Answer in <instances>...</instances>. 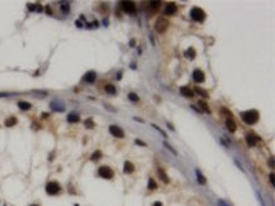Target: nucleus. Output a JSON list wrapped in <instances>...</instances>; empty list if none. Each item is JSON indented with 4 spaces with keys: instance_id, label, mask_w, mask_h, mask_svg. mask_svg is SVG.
I'll return each instance as SVG.
<instances>
[{
    "instance_id": "45",
    "label": "nucleus",
    "mask_w": 275,
    "mask_h": 206,
    "mask_svg": "<svg viewBox=\"0 0 275 206\" xmlns=\"http://www.w3.org/2000/svg\"><path fill=\"white\" fill-rule=\"evenodd\" d=\"M31 206H39V205H31Z\"/></svg>"
},
{
    "instance_id": "14",
    "label": "nucleus",
    "mask_w": 275,
    "mask_h": 206,
    "mask_svg": "<svg viewBox=\"0 0 275 206\" xmlns=\"http://www.w3.org/2000/svg\"><path fill=\"white\" fill-rule=\"evenodd\" d=\"M157 176L161 178V181L164 182V183H169V182H170V179H169V176L166 175L165 171H164L162 168H157Z\"/></svg>"
},
{
    "instance_id": "9",
    "label": "nucleus",
    "mask_w": 275,
    "mask_h": 206,
    "mask_svg": "<svg viewBox=\"0 0 275 206\" xmlns=\"http://www.w3.org/2000/svg\"><path fill=\"white\" fill-rule=\"evenodd\" d=\"M83 80L87 82V84H93V82H95V80H96V73L94 71H87L85 75H84Z\"/></svg>"
},
{
    "instance_id": "31",
    "label": "nucleus",
    "mask_w": 275,
    "mask_h": 206,
    "mask_svg": "<svg viewBox=\"0 0 275 206\" xmlns=\"http://www.w3.org/2000/svg\"><path fill=\"white\" fill-rule=\"evenodd\" d=\"M152 128H155V129H156V130H157V132H159V133H160V134H161V135H162V137H164V138H168V137H166V133H165V132H164V130H162V129H161V128H160V126H157L156 124H152Z\"/></svg>"
},
{
    "instance_id": "27",
    "label": "nucleus",
    "mask_w": 275,
    "mask_h": 206,
    "mask_svg": "<svg viewBox=\"0 0 275 206\" xmlns=\"http://www.w3.org/2000/svg\"><path fill=\"white\" fill-rule=\"evenodd\" d=\"M128 99H129L131 101H133V102H137V101L140 100L138 95H137V94H134V92H129V94H128Z\"/></svg>"
},
{
    "instance_id": "7",
    "label": "nucleus",
    "mask_w": 275,
    "mask_h": 206,
    "mask_svg": "<svg viewBox=\"0 0 275 206\" xmlns=\"http://www.w3.org/2000/svg\"><path fill=\"white\" fill-rule=\"evenodd\" d=\"M109 133L115 138H124V132L121 126L118 125H110L109 126Z\"/></svg>"
},
{
    "instance_id": "38",
    "label": "nucleus",
    "mask_w": 275,
    "mask_h": 206,
    "mask_svg": "<svg viewBox=\"0 0 275 206\" xmlns=\"http://www.w3.org/2000/svg\"><path fill=\"white\" fill-rule=\"evenodd\" d=\"M134 45H136V41H134V39H131L129 46H131V47H134Z\"/></svg>"
},
{
    "instance_id": "17",
    "label": "nucleus",
    "mask_w": 275,
    "mask_h": 206,
    "mask_svg": "<svg viewBox=\"0 0 275 206\" xmlns=\"http://www.w3.org/2000/svg\"><path fill=\"white\" fill-rule=\"evenodd\" d=\"M18 123V120H17V118L15 116H10V118H8L7 120H5V126H8V128H10V126H14Z\"/></svg>"
},
{
    "instance_id": "8",
    "label": "nucleus",
    "mask_w": 275,
    "mask_h": 206,
    "mask_svg": "<svg viewBox=\"0 0 275 206\" xmlns=\"http://www.w3.org/2000/svg\"><path fill=\"white\" fill-rule=\"evenodd\" d=\"M193 80H194L195 82H198V84H200V82H204V80H206V75H204V72L202 71V70H194V72H193Z\"/></svg>"
},
{
    "instance_id": "34",
    "label": "nucleus",
    "mask_w": 275,
    "mask_h": 206,
    "mask_svg": "<svg viewBox=\"0 0 275 206\" xmlns=\"http://www.w3.org/2000/svg\"><path fill=\"white\" fill-rule=\"evenodd\" d=\"M28 9L31 10V11H33V10H36V5H32V4H29L28 5Z\"/></svg>"
},
{
    "instance_id": "19",
    "label": "nucleus",
    "mask_w": 275,
    "mask_h": 206,
    "mask_svg": "<svg viewBox=\"0 0 275 206\" xmlns=\"http://www.w3.org/2000/svg\"><path fill=\"white\" fill-rule=\"evenodd\" d=\"M195 92H197L198 95H200L203 99H209V94L207 92L206 90H203V89H202V87H198V86L195 87Z\"/></svg>"
},
{
    "instance_id": "26",
    "label": "nucleus",
    "mask_w": 275,
    "mask_h": 206,
    "mask_svg": "<svg viewBox=\"0 0 275 206\" xmlns=\"http://www.w3.org/2000/svg\"><path fill=\"white\" fill-rule=\"evenodd\" d=\"M61 10H62V13H65V14H67L70 11V4L69 3H62L61 4Z\"/></svg>"
},
{
    "instance_id": "10",
    "label": "nucleus",
    "mask_w": 275,
    "mask_h": 206,
    "mask_svg": "<svg viewBox=\"0 0 275 206\" xmlns=\"http://www.w3.org/2000/svg\"><path fill=\"white\" fill-rule=\"evenodd\" d=\"M176 11H178L176 4H174V3H169V4L166 5V8H165V14H166V15H174Z\"/></svg>"
},
{
    "instance_id": "29",
    "label": "nucleus",
    "mask_w": 275,
    "mask_h": 206,
    "mask_svg": "<svg viewBox=\"0 0 275 206\" xmlns=\"http://www.w3.org/2000/svg\"><path fill=\"white\" fill-rule=\"evenodd\" d=\"M100 157H101V152L100 151H95L91 154V161H98V159H100Z\"/></svg>"
},
{
    "instance_id": "37",
    "label": "nucleus",
    "mask_w": 275,
    "mask_h": 206,
    "mask_svg": "<svg viewBox=\"0 0 275 206\" xmlns=\"http://www.w3.org/2000/svg\"><path fill=\"white\" fill-rule=\"evenodd\" d=\"M190 108H193V110H195V111H198V113H202V110H200V109H198V108H195V106H194V105H192V106H190Z\"/></svg>"
},
{
    "instance_id": "33",
    "label": "nucleus",
    "mask_w": 275,
    "mask_h": 206,
    "mask_svg": "<svg viewBox=\"0 0 275 206\" xmlns=\"http://www.w3.org/2000/svg\"><path fill=\"white\" fill-rule=\"evenodd\" d=\"M134 142H136V144H138V146H142V147H146V143H145V142H142V140H141V139H136V140H134Z\"/></svg>"
},
{
    "instance_id": "42",
    "label": "nucleus",
    "mask_w": 275,
    "mask_h": 206,
    "mask_svg": "<svg viewBox=\"0 0 275 206\" xmlns=\"http://www.w3.org/2000/svg\"><path fill=\"white\" fill-rule=\"evenodd\" d=\"M270 166H271V167H274V161H273V158H270Z\"/></svg>"
},
{
    "instance_id": "22",
    "label": "nucleus",
    "mask_w": 275,
    "mask_h": 206,
    "mask_svg": "<svg viewBox=\"0 0 275 206\" xmlns=\"http://www.w3.org/2000/svg\"><path fill=\"white\" fill-rule=\"evenodd\" d=\"M18 106L22 109V110H29V109L32 108V105L29 104L28 101H19V102H18Z\"/></svg>"
},
{
    "instance_id": "35",
    "label": "nucleus",
    "mask_w": 275,
    "mask_h": 206,
    "mask_svg": "<svg viewBox=\"0 0 275 206\" xmlns=\"http://www.w3.org/2000/svg\"><path fill=\"white\" fill-rule=\"evenodd\" d=\"M270 182H271L273 186H275V183H274V173H270Z\"/></svg>"
},
{
    "instance_id": "41",
    "label": "nucleus",
    "mask_w": 275,
    "mask_h": 206,
    "mask_svg": "<svg viewBox=\"0 0 275 206\" xmlns=\"http://www.w3.org/2000/svg\"><path fill=\"white\" fill-rule=\"evenodd\" d=\"M131 68H132V70H136V68H137V67H136V63H132V64H131Z\"/></svg>"
},
{
    "instance_id": "3",
    "label": "nucleus",
    "mask_w": 275,
    "mask_h": 206,
    "mask_svg": "<svg viewBox=\"0 0 275 206\" xmlns=\"http://www.w3.org/2000/svg\"><path fill=\"white\" fill-rule=\"evenodd\" d=\"M60 191H61V186L56 181H51L46 185V192H47L48 195H52V196L57 195V193H60Z\"/></svg>"
},
{
    "instance_id": "11",
    "label": "nucleus",
    "mask_w": 275,
    "mask_h": 206,
    "mask_svg": "<svg viewBox=\"0 0 275 206\" xmlns=\"http://www.w3.org/2000/svg\"><path fill=\"white\" fill-rule=\"evenodd\" d=\"M226 126H227V129L231 132V133H235V132H236V128H237V125H236V123H235V120H233V118L226 119Z\"/></svg>"
},
{
    "instance_id": "32",
    "label": "nucleus",
    "mask_w": 275,
    "mask_h": 206,
    "mask_svg": "<svg viewBox=\"0 0 275 206\" xmlns=\"http://www.w3.org/2000/svg\"><path fill=\"white\" fill-rule=\"evenodd\" d=\"M160 4H161V3H160V1H151V3H150V5H151L152 8H155V9H156V8H157V9H159Z\"/></svg>"
},
{
    "instance_id": "28",
    "label": "nucleus",
    "mask_w": 275,
    "mask_h": 206,
    "mask_svg": "<svg viewBox=\"0 0 275 206\" xmlns=\"http://www.w3.org/2000/svg\"><path fill=\"white\" fill-rule=\"evenodd\" d=\"M148 188H150V190H156V188H157V183L155 182L154 178L148 179Z\"/></svg>"
},
{
    "instance_id": "36",
    "label": "nucleus",
    "mask_w": 275,
    "mask_h": 206,
    "mask_svg": "<svg viewBox=\"0 0 275 206\" xmlns=\"http://www.w3.org/2000/svg\"><path fill=\"white\" fill-rule=\"evenodd\" d=\"M166 125L169 126V129H170V130H175V128L172 126V124H170V123H166Z\"/></svg>"
},
{
    "instance_id": "5",
    "label": "nucleus",
    "mask_w": 275,
    "mask_h": 206,
    "mask_svg": "<svg viewBox=\"0 0 275 206\" xmlns=\"http://www.w3.org/2000/svg\"><path fill=\"white\" fill-rule=\"evenodd\" d=\"M98 175L100 176L101 178L110 179V178H113L114 172H113V169L110 168V167H108V166H101L100 168L98 169Z\"/></svg>"
},
{
    "instance_id": "16",
    "label": "nucleus",
    "mask_w": 275,
    "mask_h": 206,
    "mask_svg": "<svg viewBox=\"0 0 275 206\" xmlns=\"http://www.w3.org/2000/svg\"><path fill=\"white\" fill-rule=\"evenodd\" d=\"M184 56H185L186 58H189V60H194L195 58V49L193 48V47H190V48H188V51H185V53H184Z\"/></svg>"
},
{
    "instance_id": "30",
    "label": "nucleus",
    "mask_w": 275,
    "mask_h": 206,
    "mask_svg": "<svg viewBox=\"0 0 275 206\" xmlns=\"http://www.w3.org/2000/svg\"><path fill=\"white\" fill-rule=\"evenodd\" d=\"M164 147H165L166 149H169V151H170V152H171L174 155H176V154H178V153H176V151H175V149H174V148H172V147L170 146V144H168L166 142H164Z\"/></svg>"
},
{
    "instance_id": "15",
    "label": "nucleus",
    "mask_w": 275,
    "mask_h": 206,
    "mask_svg": "<svg viewBox=\"0 0 275 206\" xmlns=\"http://www.w3.org/2000/svg\"><path fill=\"white\" fill-rule=\"evenodd\" d=\"M257 139H259V138L255 137L254 134H247L246 135V142L250 147H255L257 144Z\"/></svg>"
},
{
    "instance_id": "18",
    "label": "nucleus",
    "mask_w": 275,
    "mask_h": 206,
    "mask_svg": "<svg viewBox=\"0 0 275 206\" xmlns=\"http://www.w3.org/2000/svg\"><path fill=\"white\" fill-rule=\"evenodd\" d=\"M67 122L69 123H77V122H80V116L75 113H71V114L67 115Z\"/></svg>"
},
{
    "instance_id": "40",
    "label": "nucleus",
    "mask_w": 275,
    "mask_h": 206,
    "mask_svg": "<svg viewBox=\"0 0 275 206\" xmlns=\"http://www.w3.org/2000/svg\"><path fill=\"white\" fill-rule=\"evenodd\" d=\"M121 76H122V72H119L118 75H117V77H115V78H117V80H121V78H122Z\"/></svg>"
},
{
    "instance_id": "2",
    "label": "nucleus",
    "mask_w": 275,
    "mask_h": 206,
    "mask_svg": "<svg viewBox=\"0 0 275 206\" xmlns=\"http://www.w3.org/2000/svg\"><path fill=\"white\" fill-rule=\"evenodd\" d=\"M206 13H204V10L203 9H200V8H198V7H195V8H193L192 10H190V18H192L194 22H203L204 19H206Z\"/></svg>"
},
{
    "instance_id": "25",
    "label": "nucleus",
    "mask_w": 275,
    "mask_h": 206,
    "mask_svg": "<svg viewBox=\"0 0 275 206\" xmlns=\"http://www.w3.org/2000/svg\"><path fill=\"white\" fill-rule=\"evenodd\" d=\"M221 114H222V115H224V116H226L227 119H230V118H233L232 113H231V111L228 110L227 108H222V109H221Z\"/></svg>"
},
{
    "instance_id": "12",
    "label": "nucleus",
    "mask_w": 275,
    "mask_h": 206,
    "mask_svg": "<svg viewBox=\"0 0 275 206\" xmlns=\"http://www.w3.org/2000/svg\"><path fill=\"white\" fill-rule=\"evenodd\" d=\"M180 94L184 96V98H193V96H194V92L186 86L180 87Z\"/></svg>"
},
{
    "instance_id": "24",
    "label": "nucleus",
    "mask_w": 275,
    "mask_h": 206,
    "mask_svg": "<svg viewBox=\"0 0 275 206\" xmlns=\"http://www.w3.org/2000/svg\"><path fill=\"white\" fill-rule=\"evenodd\" d=\"M198 104H199V106H202V111H204V113H208V114H210V109H209V106L206 104V102L203 101V100H200V101L198 102Z\"/></svg>"
},
{
    "instance_id": "1",
    "label": "nucleus",
    "mask_w": 275,
    "mask_h": 206,
    "mask_svg": "<svg viewBox=\"0 0 275 206\" xmlns=\"http://www.w3.org/2000/svg\"><path fill=\"white\" fill-rule=\"evenodd\" d=\"M259 118H260V114L257 110H247V111H244L241 113V119L245 124L247 125H254L259 122Z\"/></svg>"
},
{
    "instance_id": "4",
    "label": "nucleus",
    "mask_w": 275,
    "mask_h": 206,
    "mask_svg": "<svg viewBox=\"0 0 275 206\" xmlns=\"http://www.w3.org/2000/svg\"><path fill=\"white\" fill-rule=\"evenodd\" d=\"M168 27H169V22H168V19H165V18H159L156 20V23H155V29H156V32L157 33H165L166 32V29H168Z\"/></svg>"
},
{
    "instance_id": "43",
    "label": "nucleus",
    "mask_w": 275,
    "mask_h": 206,
    "mask_svg": "<svg viewBox=\"0 0 275 206\" xmlns=\"http://www.w3.org/2000/svg\"><path fill=\"white\" fill-rule=\"evenodd\" d=\"M46 10H47L48 14H51V9H49V7H46Z\"/></svg>"
},
{
    "instance_id": "20",
    "label": "nucleus",
    "mask_w": 275,
    "mask_h": 206,
    "mask_svg": "<svg viewBox=\"0 0 275 206\" xmlns=\"http://www.w3.org/2000/svg\"><path fill=\"white\" fill-rule=\"evenodd\" d=\"M104 90H105V92L109 94V95H115L117 94V89H115V86H113V85H105Z\"/></svg>"
},
{
    "instance_id": "39",
    "label": "nucleus",
    "mask_w": 275,
    "mask_h": 206,
    "mask_svg": "<svg viewBox=\"0 0 275 206\" xmlns=\"http://www.w3.org/2000/svg\"><path fill=\"white\" fill-rule=\"evenodd\" d=\"M154 206H162V204H161L160 201H156V202L154 204Z\"/></svg>"
},
{
    "instance_id": "23",
    "label": "nucleus",
    "mask_w": 275,
    "mask_h": 206,
    "mask_svg": "<svg viewBox=\"0 0 275 206\" xmlns=\"http://www.w3.org/2000/svg\"><path fill=\"white\" fill-rule=\"evenodd\" d=\"M197 179H198V182H199L200 185H206L207 183L206 177H204V176L200 173V171H198V169H197Z\"/></svg>"
},
{
    "instance_id": "21",
    "label": "nucleus",
    "mask_w": 275,
    "mask_h": 206,
    "mask_svg": "<svg viewBox=\"0 0 275 206\" xmlns=\"http://www.w3.org/2000/svg\"><path fill=\"white\" fill-rule=\"evenodd\" d=\"M84 125H85V128H87V129L95 128V123H94V120H93L91 118H87L85 122H84Z\"/></svg>"
},
{
    "instance_id": "6",
    "label": "nucleus",
    "mask_w": 275,
    "mask_h": 206,
    "mask_svg": "<svg viewBox=\"0 0 275 206\" xmlns=\"http://www.w3.org/2000/svg\"><path fill=\"white\" fill-rule=\"evenodd\" d=\"M121 8L124 13L127 14H134L136 13V4L133 1H122L121 4Z\"/></svg>"
},
{
    "instance_id": "44",
    "label": "nucleus",
    "mask_w": 275,
    "mask_h": 206,
    "mask_svg": "<svg viewBox=\"0 0 275 206\" xmlns=\"http://www.w3.org/2000/svg\"><path fill=\"white\" fill-rule=\"evenodd\" d=\"M47 116H48L47 113H43V114H42V118H47Z\"/></svg>"
},
{
    "instance_id": "13",
    "label": "nucleus",
    "mask_w": 275,
    "mask_h": 206,
    "mask_svg": "<svg viewBox=\"0 0 275 206\" xmlns=\"http://www.w3.org/2000/svg\"><path fill=\"white\" fill-rule=\"evenodd\" d=\"M123 172L127 173V175H129V173H133V172H134V166H133L132 162H129V161H125V162H124Z\"/></svg>"
}]
</instances>
